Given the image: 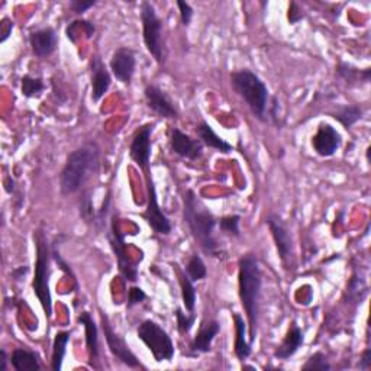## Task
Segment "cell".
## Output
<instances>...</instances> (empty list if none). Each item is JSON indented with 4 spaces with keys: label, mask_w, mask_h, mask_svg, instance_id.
<instances>
[{
    "label": "cell",
    "mask_w": 371,
    "mask_h": 371,
    "mask_svg": "<svg viewBox=\"0 0 371 371\" xmlns=\"http://www.w3.org/2000/svg\"><path fill=\"white\" fill-rule=\"evenodd\" d=\"M186 274L189 275V278L193 283L200 282V280H203V278L208 277L206 264H205L203 258L199 254H193L189 258L188 265H186Z\"/></svg>",
    "instance_id": "32"
},
{
    "label": "cell",
    "mask_w": 371,
    "mask_h": 371,
    "mask_svg": "<svg viewBox=\"0 0 371 371\" xmlns=\"http://www.w3.org/2000/svg\"><path fill=\"white\" fill-rule=\"evenodd\" d=\"M4 184H5V192H6L8 195H12V193L15 192V186H16V183H15V180H14L11 176H8V177L5 178Z\"/></svg>",
    "instance_id": "46"
},
{
    "label": "cell",
    "mask_w": 371,
    "mask_h": 371,
    "mask_svg": "<svg viewBox=\"0 0 371 371\" xmlns=\"http://www.w3.org/2000/svg\"><path fill=\"white\" fill-rule=\"evenodd\" d=\"M170 148L176 156L190 161H196L203 154V144L199 139H193L178 128H173L170 132Z\"/></svg>",
    "instance_id": "16"
},
{
    "label": "cell",
    "mask_w": 371,
    "mask_h": 371,
    "mask_svg": "<svg viewBox=\"0 0 371 371\" xmlns=\"http://www.w3.org/2000/svg\"><path fill=\"white\" fill-rule=\"evenodd\" d=\"M220 332V323L215 319L209 320H202L199 331L193 341L190 342V354L198 355V354H208L212 350V344L218 334Z\"/></svg>",
    "instance_id": "20"
},
{
    "label": "cell",
    "mask_w": 371,
    "mask_h": 371,
    "mask_svg": "<svg viewBox=\"0 0 371 371\" xmlns=\"http://www.w3.org/2000/svg\"><path fill=\"white\" fill-rule=\"evenodd\" d=\"M70 340H71V331H61V332H57V335L54 337L53 355H51L53 371H60L63 368Z\"/></svg>",
    "instance_id": "27"
},
{
    "label": "cell",
    "mask_w": 371,
    "mask_h": 371,
    "mask_svg": "<svg viewBox=\"0 0 371 371\" xmlns=\"http://www.w3.org/2000/svg\"><path fill=\"white\" fill-rule=\"evenodd\" d=\"M358 289L367 292V285H365V282L362 280L361 277L358 278V277L354 274V275L351 277V280H350L348 286H347V292H348V295H350L351 298H355V299L360 300V303H361L362 298L358 295Z\"/></svg>",
    "instance_id": "40"
},
{
    "label": "cell",
    "mask_w": 371,
    "mask_h": 371,
    "mask_svg": "<svg viewBox=\"0 0 371 371\" xmlns=\"http://www.w3.org/2000/svg\"><path fill=\"white\" fill-rule=\"evenodd\" d=\"M176 319H177V330L181 335L189 334L193 328V325L196 323V312H189L184 313L181 308L176 309Z\"/></svg>",
    "instance_id": "36"
},
{
    "label": "cell",
    "mask_w": 371,
    "mask_h": 371,
    "mask_svg": "<svg viewBox=\"0 0 371 371\" xmlns=\"http://www.w3.org/2000/svg\"><path fill=\"white\" fill-rule=\"evenodd\" d=\"M95 25H93L90 21H86V19H77V21H73L71 24L67 25L66 28V35L67 38L71 41V42H77L80 34H83L87 39H90L93 35H95Z\"/></svg>",
    "instance_id": "31"
},
{
    "label": "cell",
    "mask_w": 371,
    "mask_h": 371,
    "mask_svg": "<svg viewBox=\"0 0 371 371\" xmlns=\"http://www.w3.org/2000/svg\"><path fill=\"white\" fill-rule=\"evenodd\" d=\"M14 28L15 22L11 18H4L0 21V44H5L11 38Z\"/></svg>",
    "instance_id": "43"
},
{
    "label": "cell",
    "mask_w": 371,
    "mask_h": 371,
    "mask_svg": "<svg viewBox=\"0 0 371 371\" xmlns=\"http://www.w3.org/2000/svg\"><path fill=\"white\" fill-rule=\"evenodd\" d=\"M156 129V122H147L136 128L132 135L129 144V157L131 160L143 170V173L150 171V160H151V136Z\"/></svg>",
    "instance_id": "12"
},
{
    "label": "cell",
    "mask_w": 371,
    "mask_h": 371,
    "mask_svg": "<svg viewBox=\"0 0 371 371\" xmlns=\"http://www.w3.org/2000/svg\"><path fill=\"white\" fill-rule=\"evenodd\" d=\"M358 367L362 371H368L371 368V350L368 347L362 351L360 362H358Z\"/></svg>",
    "instance_id": "44"
},
{
    "label": "cell",
    "mask_w": 371,
    "mask_h": 371,
    "mask_svg": "<svg viewBox=\"0 0 371 371\" xmlns=\"http://www.w3.org/2000/svg\"><path fill=\"white\" fill-rule=\"evenodd\" d=\"M230 86L245 102L251 113L261 122L268 121L270 93L267 84L250 68H241L229 74Z\"/></svg>",
    "instance_id": "4"
},
{
    "label": "cell",
    "mask_w": 371,
    "mask_h": 371,
    "mask_svg": "<svg viewBox=\"0 0 371 371\" xmlns=\"http://www.w3.org/2000/svg\"><path fill=\"white\" fill-rule=\"evenodd\" d=\"M178 282H180V289H181V299L183 305L188 312H195L196 310V288L195 283L190 280L189 275L186 273H178Z\"/></svg>",
    "instance_id": "28"
},
{
    "label": "cell",
    "mask_w": 371,
    "mask_h": 371,
    "mask_svg": "<svg viewBox=\"0 0 371 371\" xmlns=\"http://www.w3.org/2000/svg\"><path fill=\"white\" fill-rule=\"evenodd\" d=\"M176 5H177L178 12H180L181 24H183L184 26L190 25V22H192V19H193V15H195V11H193L192 5L188 4V2H183V0H177Z\"/></svg>",
    "instance_id": "39"
},
{
    "label": "cell",
    "mask_w": 371,
    "mask_h": 371,
    "mask_svg": "<svg viewBox=\"0 0 371 371\" xmlns=\"http://www.w3.org/2000/svg\"><path fill=\"white\" fill-rule=\"evenodd\" d=\"M196 133H198L199 141L203 144V147L213 148V150H216L222 154H230L232 151H234V147H232V144H229L228 141H225L222 136H219L215 132V129L212 128V125L208 123L206 121H202L196 126Z\"/></svg>",
    "instance_id": "22"
},
{
    "label": "cell",
    "mask_w": 371,
    "mask_h": 371,
    "mask_svg": "<svg viewBox=\"0 0 371 371\" xmlns=\"http://www.w3.org/2000/svg\"><path fill=\"white\" fill-rule=\"evenodd\" d=\"M28 271H29V267H28V265H22V267L14 270L12 275L16 278V280H19V278H22V275H26Z\"/></svg>",
    "instance_id": "47"
},
{
    "label": "cell",
    "mask_w": 371,
    "mask_h": 371,
    "mask_svg": "<svg viewBox=\"0 0 371 371\" xmlns=\"http://www.w3.org/2000/svg\"><path fill=\"white\" fill-rule=\"evenodd\" d=\"M11 362V357L8 355L6 350H0V371H6L8 370V364Z\"/></svg>",
    "instance_id": "45"
},
{
    "label": "cell",
    "mask_w": 371,
    "mask_h": 371,
    "mask_svg": "<svg viewBox=\"0 0 371 371\" xmlns=\"http://www.w3.org/2000/svg\"><path fill=\"white\" fill-rule=\"evenodd\" d=\"M98 2L96 0H70V9L76 14V15H83L84 12H87L90 8L95 6Z\"/></svg>",
    "instance_id": "42"
},
{
    "label": "cell",
    "mask_w": 371,
    "mask_h": 371,
    "mask_svg": "<svg viewBox=\"0 0 371 371\" xmlns=\"http://www.w3.org/2000/svg\"><path fill=\"white\" fill-rule=\"evenodd\" d=\"M44 90H45V83L41 77H34L31 74H25L21 78V91L26 99L41 98Z\"/></svg>",
    "instance_id": "30"
},
{
    "label": "cell",
    "mask_w": 371,
    "mask_h": 371,
    "mask_svg": "<svg viewBox=\"0 0 371 371\" xmlns=\"http://www.w3.org/2000/svg\"><path fill=\"white\" fill-rule=\"evenodd\" d=\"M35 241V270H34V280L32 290L36 299L41 303V308L45 313L46 319L53 317V296L50 289V278H51V244L46 241L44 232L39 229L34 234Z\"/></svg>",
    "instance_id": "5"
},
{
    "label": "cell",
    "mask_w": 371,
    "mask_h": 371,
    "mask_svg": "<svg viewBox=\"0 0 371 371\" xmlns=\"http://www.w3.org/2000/svg\"><path fill=\"white\" fill-rule=\"evenodd\" d=\"M303 342H305V334H303V331H302L299 325L293 320L290 323V327H289L283 341L280 342V345H277V348L274 350V358L288 361L302 348Z\"/></svg>",
    "instance_id": "21"
},
{
    "label": "cell",
    "mask_w": 371,
    "mask_h": 371,
    "mask_svg": "<svg viewBox=\"0 0 371 371\" xmlns=\"http://www.w3.org/2000/svg\"><path fill=\"white\" fill-rule=\"evenodd\" d=\"M263 288V274L255 254H244L238 261V296L247 315L248 340L255 342L258 331L260 299Z\"/></svg>",
    "instance_id": "2"
},
{
    "label": "cell",
    "mask_w": 371,
    "mask_h": 371,
    "mask_svg": "<svg viewBox=\"0 0 371 371\" xmlns=\"http://www.w3.org/2000/svg\"><path fill=\"white\" fill-rule=\"evenodd\" d=\"M60 238H61V235H60V237H56L54 241H53V244H51V257H53V260L59 264L60 270H61L66 275H68V277L71 278V280L74 282V285L77 286V278H76V274H74L73 268L70 267V264L66 261V258L61 255V253H60V250H59Z\"/></svg>",
    "instance_id": "35"
},
{
    "label": "cell",
    "mask_w": 371,
    "mask_h": 371,
    "mask_svg": "<svg viewBox=\"0 0 371 371\" xmlns=\"http://www.w3.org/2000/svg\"><path fill=\"white\" fill-rule=\"evenodd\" d=\"M332 368L328 357L322 351L313 352L302 365L303 371H330Z\"/></svg>",
    "instance_id": "34"
},
{
    "label": "cell",
    "mask_w": 371,
    "mask_h": 371,
    "mask_svg": "<svg viewBox=\"0 0 371 371\" xmlns=\"http://www.w3.org/2000/svg\"><path fill=\"white\" fill-rule=\"evenodd\" d=\"M141 22L143 38L147 51L158 63H164V39H163V21L151 2L141 4Z\"/></svg>",
    "instance_id": "7"
},
{
    "label": "cell",
    "mask_w": 371,
    "mask_h": 371,
    "mask_svg": "<svg viewBox=\"0 0 371 371\" xmlns=\"http://www.w3.org/2000/svg\"><path fill=\"white\" fill-rule=\"evenodd\" d=\"M109 68L118 81L122 84H131L136 68L135 51L128 49V46H119L111 57Z\"/></svg>",
    "instance_id": "15"
},
{
    "label": "cell",
    "mask_w": 371,
    "mask_h": 371,
    "mask_svg": "<svg viewBox=\"0 0 371 371\" xmlns=\"http://www.w3.org/2000/svg\"><path fill=\"white\" fill-rule=\"evenodd\" d=\"M265 223L271 232L277 254L280 257L283 267L288 271L292 270L295 265V244L289 226L282 219V216L277 213H268V216L265 218Z\"/></svg>",
    "instance_id": "9"
},
{
    "label": "cell",
    "mask_w": 371,
    "mask_h": 371,
    "mask_svg": "<svg viewBox=\"0 0 371 371\" xmlns=\"http://www.w3.org/2000/svg\"><path fill=\"white\" fill-rule=\"evenodd\" d=\"M98 210L95 209V203H93V193L90 189L83 190L81 196L78 199V215L81 220L90 226H93L96 219Z\"/></svg>",
    "instance_id": "29"
},
{
    "label": "cell",
    "mask_w": 371,
    "mask_h": 371,
    "mask_svg": "<svg viewBox=\"0 0 371 371\" xmlns=\"http://www.w3.org/2000/svg\"><path fill=\"white\" fill-rule=\"evenodd\" d=\"M146 299H147V293H146L141 288L132 286V288H129V290H128L126 306H128V309H131V308H133V306H136V305H139V303H143Z\"/></svg>",
    "instance_id": "38"
},
{
    "label": "cell",
    "mask_w": 371,
    "mask_h": 371,
    "mask_svg": "<svg viewBox=\"0 0 371 371\" xmlns=\"http://www.w3.org/2000/svg\"><path fill=\"white\" fill-rule=\"evenodd\" d=\"M99 315H101V327L111 354L129 368H144L141 362H139L138 357L129 350L126 341L113 330L109 316L102 309L99 310Z\"/></svg>",
    "instance_id": "10"
},
{
    "label": "cell",
    "mask_w": 371,
    "mask_h": 371,
    "mask_svg": "<svg viewBox=\"0 0 371 371\" xmlns=\"http://www.w3.org/2000/svg\"><path fill=\"white\" fill-rule=\"evenodd\" d=\"M31 50L35 57L46 59L56 53L59 46V35L53 26H44L29 34Z\"/></svg>",
    "instance_id": "17"
},
{
    "label": "cell",
    "mask_w": 371,
    "mask_h": 371,
    "mask_svg": "<svg viewBox=\"0 0 371 371\" xmlns=\"http://www.w3.org/2000/svg\"><path fill=\"white\" fill-rule=\"evenodd\" d=\"M144 98L147 102V106L157 113L160 118L164 119H176L177 118V109L173 103V101L170 99V96L167 93L156 86V84H148L144 88Z\"/></svg>",
    "instance_id": "18"
},
{
    "label": "cell",
    "mask_w": 371,
    "mask_h": 371,
    "mask_svg": "<svg viewBox=\"0 0 371 371\" xmlns=\"http://www.w3.org/2000/svg\"><path fill=\"white\" fill-rule=\"evenodd\" d=\"M241 216L240 215H226L218 219V226L223 235H228L230 238H240L241 237Z\"/></svg>",
    "instance_id": "33"
},
{
    "label": "cell",
    "mask_w": 371,
    "mask_h": 371,
    "mask_svg": "<svg viewBox=\"0 0 371 371\" xmlns=\"http://www.w3.org/2000/svg\"><path fill=\"white\" fill-rule=\"evenodd\" d=\"M111 208H112V193L108 192L105 200L102 202L101 209H99L98 213H96L95 223H93V228H95L98 232H101V230L105 229V225H106L105 222H106V219H108V215H109V212H111Z\"/></svg>",
    "instance_id": "37"
},
{
    "label": "cell",
    "mask_w": 371,
    "mask_h": 371,
    "mask_svg": "<svg viewBox=\"0 0 371 371\" xmlns=\"http://www.w3.org/2000/svg\"><path fill=\"white\" fill-rule=\"evenodd\" d=\"M306 18L305 11L302 9V6L298 2H290L289 9H288V21L290 25H296L300 21H303Z\"/></svg>",
    "instance_id": "41"
},
{
    "label": "cell",
    "mask_w": 371,
    "mask_h": 371,
    "mask_svg": "<svg viewBox=\"0 0 371 371\" xmlns=\"http://www.w3.org/2000/svg\"><path fill=\"white\" fill-rule=\"evenodd\" d=\"M101 167V147L96 141H87L67 156L60 173V192L63 196L78 193L86 181Z\"/></svg>",
    "instance_id": "3"
},
{
    "label": "cell",
    "mask_w": 371,
    "mask_h": 371,
    "mask_svg": "<svg viewBox=\"0 0 371 371\" xmlns=\"http://www.w3.org/2000/svg\"><path fill=\"white\" fill-rule=\"evenodd\" d=\"M90 68V88H91V101L101 102L102 98L106 95L111 84H112V76L108 70L106 64L101 59V56H93L88 61Z\"/></svg>",
    "instance_id": "14"
},
{
    "label": "cell",
    "mask_w": 371,
    "mask_h": 371,
    "mask_svg": "<svg viewBox=\"0 0 371 371\" xmlns=\"http://www.w3.org/2000/svg\"><path fill=\"white\" fill-rule=\"evenodd\" d=\"M108 243L112 248V253L115 254L116 263H118V268L121 275L123 277V280L135 283L138 280V267L132 263V260L128 255L126 251V234L121 229L119 225V218L118 213L113 212L112 218H111V225L108 229V234H106Z\"/></svg>",
    "instance_id": "8"
},
{
    "label": "cell",
    "mask_w": 371,
    "mask_h": 371,
    "mask_svg": "<svg viewBox=\"0 0 371 371\" xmlns=\"http://www.w3.org/2000/svg\"><path fill=\"white\" fill-rule=\"evenodd\" d=\"M146 174V181H147V209L144 212V219L147 220L148 226L158 235H170L171 234V222L167 218V215L163 212L160 203H158V196H157V189L151 176V170L144 173Z\"/></svg>",
    "instance_id": "11"
},
{
    "label": "cell",
    "mask_w": 371,
    "mask_h": 371,
    "mask_svg": "<svg viewBox=\"0 0 371 371\" xmlns=\"http://www.w3.org/2000/svg\"><path fill=\"white\" fill-rule=\"evenodd\" d=\"M136 337L148 348L156 362L171 361L174 358V342L168 332L156 320L146 319L139 323Z\"/></svg>",
    "instance_id": "6"
},
{
    "label": "cell",
    "mask_w": 371,
    "mask_h": 371,
    "mask_svg": "<svg viewBox=\"0 0 371 371\" xmlns=\"http://www.w3.org/2000/svg\"><path fill=\"white\" fill-rule=\"evenodd\" d=\"M11 364L15 371H39L41 362L38 352L29 348H15L11 355Z\"/></svg>",
    "instance_id": "25"
},
{
    "label": "cell",
    "mask_w": 371,
    "mask_h": 371,
    "mask_svg": "<svg viewBox=\"0 0 371 371\" xmlns=\"http://www.w3.org/2000/svg\"><path fill=\"white\" fill-rule=\"evenodd\" d=\"M78 323L84 327V337H86V351L88 357V365L96 367L99 357H101V348H99V328L93 319L91 313L84 310L77 317Z\"/></svg>",
    "instance_id": "19"
},
{
    "label": "cell",
    "mask_w": 371,
    "mask_h": 371,
    "mask_svg": "<svg viewBox=\"0 0 371 371\" xmlns=\"http://www.w3.org/2000/svg\"><path fill=\"white\" fill-rule=\"evenodd\" d=\"M331 116L345 129H351L357 122L362 119L364 111L357 105H340L337 111L331 112Z\"/></svg>",
    "instance_id": "26"
},
{
    "label": "cell",
    "mask_w": 371,
    "mask_h": 371,
    "mask_svg": "<svg viewBox=\"0 0 371 371\" xmlns=\"http://www.w3.org/2000/svg\"><path fill=\"white\" fill-rule=\"evenodd\" d=\"M312 148L313 151L322 157L330 158L337 154V151L342 146V135L337 128H334L328 122H320L317 125L316 133L312 136Z\"/></svg>",
    "instance_id": "13"
},
{
    "label": "cell",
    "mask_w": 371,
    "mask_h": 371,
    "mask_svg": "<svg viewBox=\"0 0 371 371\" xmlns=\"http://www.w3.org/2000/svg\"><path fill=\"white\" fill-rule=\"evenodd\" d=\"M337 76L350 87H361L371 80V68H358L347 61H340L337 66Z\"/></svg>",
    "instance_id": "23"
},
{
    "label": "cell",
    "mask_w": 371,
    "mask_h": 371,
    "mask_svg": "<svg viewBox=\"0 0 371 371\" xmlns=\"http://www.w3.org/2000/svg\"><path fill=\"white\" fill-rule=\"evenodd\" d=\"M234 323H235V342H234V352L240 361H245L253 354V344L247 338L248 335V323L240 313H234Z\"/></svg>",
    "instance_id": "24"
},
{
    "label": "cell",
    "mask_w": 371,
    "mask_h": 371,
    "mask_svg": "<svg viewBox=\"0 0 371 371\" xmlns=\"http://www.w3.org/2000/svg\"><path fill=\"white\" fill-rule=\"evenodd\" d=\"M183 219L205 255L213 258L223 257L225 253L215 237L218 219L192 189L183 193Z\"/></svg>",
    "instance_id": "1"
}]
</instances>
